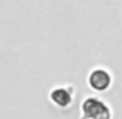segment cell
Here are the masks:
<instances>
[{"mask_svg": "<svg viewBox=\"0 0 122 119\" xmlns=\"http://www.w3.org/2000/svg\"><path fill=\"white\" fill-rule=\"evenodd\" d=\"M82 119H111V108L105 101L86 98L82 102Z\"/></svg>", "mask_w": 122, "mask_h": 119, "instance_id": "cell-1", "label": "cell"}, {"mask_svg": "<svg viewBox=\"0 0 122 119\" xmlns=\"http://www.w3.org/2000/svg\"><path fill=\"white\" fill-rule=\"evenodd\" d=\"M88 83L96 91H105V90L111 85V76L108 74L105 70H99V68L93 70V71L90 73Z\"/></svg>", "mask_w": 122, "mask_h": 119, "instance_id": "cell-2", "label": "cell"}, {"mask_svg": "<svg viewBox=\"0 0 122 119\" xmlns=\"http://www.w3.org/2000/svg\"><path fill=\"white\" fill-rule=\"evenodd\" d=\"M73 98H74L73 88H62V87H59V88H54L50 93V99L53 101V104H56L57 107H62V108L71 105Z\"/></svg>", "mask_w": 122, "mask_h": 119, "instance_id": "cell-3", "label": "cell"}]
</instances>
